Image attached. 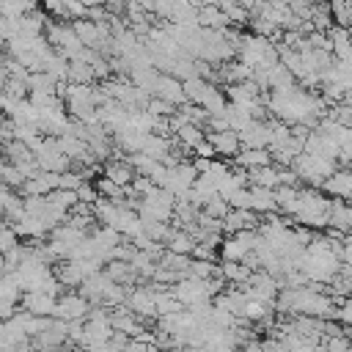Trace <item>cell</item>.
Masks as SVG:
<instances>
[{
  "instance_id": "4",
  "label": "cell",
  "mask_w": 352,
  "mask_h": 352,
  "mask_svg": "<svg viewBox=\"0 0 352 352\" xmlns=\"http://www.w3.org/2000/svg\"><path fill=\"white\" fill-rule=\"evenodd\" d=\"M239 135L242 148H270V124L267 121H250Z\"/></svg>"
},
{
  "instance_id": "8",
  "label": "cell",
  "mask_w": 352,
  "mask_h": 352,
  "mask_svg": "<svg viewBox=\"0 0 352 352\" xmlns=\"http://www.w3.org/2000/svg\"><path fill=\"white\" fill-rule=\"evenodd\" d=\"M322 190L330 192L336 201L352 198V170H336V173L322 184Z\"/></svg>"
},
{
  "instance_id": "9",
  "label": "cell",
  "mask_w": 352,
  "mask_h": 352,
  "mask_svg": "<svg viewBox=\"0 0 352 352\" xmlns=\"http://www.w3.org/2000/svg\"><path fill=\"white\" fill-rule=\"evenodd\" d=\"M250 212H256V214H272V212H278L275 190H264V187H253L250 184Z\"/></svg>"
},
{
  "instance_id": "20",
  "label": "cell",
  "mask_w": 352,
  "mask_h": 352,
  "mask_svg": "<svg viewBox=\"0 0 352 352\" xmlns=\"http://www.w3.org/2000/svg\"><path fill=\"white\" fill-rule=\"evenodd\" d=\"M228 212H231V206H228V201H226V198H220V195L209 198V201L201 206V214L214 217V220H226V217H228Z\"/></svg>"
},
{
  "instance_id": "11",
  "label": "cell",
  "mask_w": 352,
  "mask_h": 352,
  "mask_svg": "<svg viewBox=\"0 0 352 352\" xmlns=\"http://www.w3.org/2000/svg\"><path fill=\"white\" fill-rule=\"evenodd\" d=\"M236 165L250 173V170H258V168L272 165V154L267 148H242L239 157H236Z\"/></svg>"
},
{
  "instance_id": "3",
  "label": "cell",
  "mask_w": 352,
  "mask_h": 352,
  "mask_svg": "<svg viewBox=\"0 0 352 352\" xmlns=\"http://www.w3.org/2000/svg\"><path fill=\"white\" fill-rule=\"evenodd\" d=\"M154 96L162 99V102H168V104H173V107L187 102V96H184V82L176 80V77H170V74H160V80H157V85H154Z\"/></svg>"
},
{
  "instance_id": "14",
  "label": "cell",
  "mask_w": 352,
  "mask_h": 352,
  "mask_svg": "<svg viewBox=\"0 0 352 352\" xmlns=\"http://www.w3.org/2000/svg\"><path fill=\"white\" fill-rule=\"evenodd\" d=\"M248 176H250V184L253 187H264V190H278L280 187V168H275V165L250 170Z\"/></svg>"
},
{
  "instance_id": "21",
  "label": "cell",
  "mask_w": 352,
  "mask_h": 352,
  "mask_svg": "<svg viewBox=\"0 0 352 352\" xmlns=\"http://www.w3.org/2000/svg\"><path fill=\"white\" fill-rule=\"evenodd\" d=\"M322 346H324V352H349V349H352V338H349L346 333H341V336L324 338Z\"/></svg>"
},
{
  "instance_id": "23",
  "label": "cell",
  "mask_w": 352,
  "mask_h": 352,
  "mask_svg": "<svg viewBox=\"0 0 352 352\" xmlns=\"http://www.w3.org/2000/svg\"><path fill=\"white\" fill-rule=\"evenodd\" d=\"M341 324L352 327V297H346L344 302H338V316H336Z\"/></svg>"
},
{
  "instance_id": "19",
  "label": "cell",
  "mask_w": 352,
  "mask_h": 352,
  "mask_svg": "<svg viewBox=\"0 0 352 352\" xmlns=\"http://www.w3.org/2000/svg\"><path fill=\"white\" fill-rule=\"evenodd\" d=\"M176 138H179V143H182L187 151H192L198 143H204V140H206V138H204V126H195V124L182 126V129L176 132Z\"/></svg>"
},
{
  "instance_id": "6",
  "label": "cell",
  "mask_w": 352,
  "mask_h": 352,
  "mask_svg": "<svg viewBox=\"0 0 352 352\" xmlns=\"http://www.w3.org/2000/svg\"><path fill=\"white\" fill-rule=\"evenodd\" d=\"M212 146H214V154H220V157H231V160H236L239 157V151H242V143H239V135L234 132V129H223V132H209V138H206Z\"/></svg>"
},
{
  "instance_id": "1",
  "label": "cell",
  "mask_w": 352,
  "mask_h": 352,
  "mask_svg": "<svg viewBox=\"0 0 352 352\" xmlns=\"http://www.w3.org/2000/svg\"><path fill=\"white\" fill-rule=\"evenodd\" d=\"M91 302L80 294V292H66V294H60L58 297V305H55V319H60V322H82L88 314H91Z\"/></svg>"
},
{
  "instance_id": "5",
  "label": "cell",
  "mask_w": 352,
  "mask_h": 352,
  "mask_svg": "<svg viewBox=\"0 0 352 352\" xmlns=\"http://www.w3.org/2000/svg\"><path fill=\"white\" fill-rule=\"evenodd\" d=\"M258 226H261V220H258V214L250 212V209H231L228 217L223 220V231H228V234L258 231Z\"/></svg>"
},
{
  "instance_id": "15",
  "label": "cell",
  "mask_w": 352,
  "mask_h": 352,
  "mask_svg": "<svg viewBox=\"0 0 352 352\" xmlns=\"http://www.w3.org/2000/svg\"><path fill=\"white\" fill-rule=\"evenodd\" d=\"M195 236L192 234H187V231H182V228H176L173 234H170V239H168V250L170 253H176V256H190L192 258V250H195Z\"/></svg>"
},
{
  "instance_id": "2",
  "label": "cell",
  "mask_w": 352,
  "mask_h": 352,
  "mask_svg": "<svg viewBox=\"0 0 352 352\" xmlns=\"http://www.w3.org/2000/svg\"><path fill=\"white\" fill-rule=\"evenodd\" d=\"M22 305L30 316H38V319H52L55 316V305H58V297L47 294V292H25L22 297Z\"/></svg>"
},
{
  "instance_id": "10",
  "label": "cell",
  "mask_w": 352,
  "mask_h": 352,
  "mask_svg": "<svg viewBox=\"0 0 352 352\" xmlns=\"http://www.w3.org/2000/svg\"><path fill=\"white\" fill-rule=\"evenodd\" d=\"M327 228H336L341 234H349L352 231V204L333 201L330 204V223H327Z\"/></svg>"
},
{
  "instance_id": "16",
  "label": "cell",
  "mask_w": 352,
  "mask_h": 352,
  "mask_svg": "<svg viewBox=\"0 0 352 352\" xmlns=\"http://www.w3.org/2000/svg\"><path fill=\"white\" fill-rule=\"evenodd\" d=\"M209 88H212V82H206L204 77H190V80H184V96H187V104H198V107H201V102L206 99Z\"/></svg>"
},
{
  "instance_id": "13",
  "label": "cell",
  "mask_w": 352,
  "mask_h": 352,
  "mask_svg": "<svg viewBox=\"0 0 352 352\" xmlns=\"http://www.w3.org/2000/svg\"><path fill=\"white\" fill-rule=\"evenodd\" d=\"M220 275H223L226 283L248 286V280L253 278V270H248L242 261H223V264H220Z\"/></svg>"
},
{
  "instance_id": "17",
  "label": "cell",
  "mask_w": 352,
  "mask_h": 352,
  "mask_svg": "<svg viewBox=\"0 0 352 352\" xmlns=\"http://www.w3.org/2000/svg\"><path fill=\"white\" fill-rule=\"evenodd\" d=\"M104 275H107L113 283H121V286H126V283H132V280L138 278V272H135L132 264H126V261H107Z\"/></svg>"
},
{
  "instance_id": "7",
  "label": "cell",
  "mask_w": 352,
  "mask_h": 352,
  "mask_svg": "<svg viewBox=\"0 0 352 352\" xmlns=\"http://www.w3.org/2000/svg\"><path fill=\"white\" fill-rule=\"evenodd\" d=\"M104 176H107L116 187H121V190L132 187V182L138 179V173L132 170V165H129L126 160H110V162L104 165Z\"/></svg>"
},
{
  "instance_id": "22",
  "label": "cell",
  "mask_w": 352,
  "mask_h": 352,
  "mask_svg": "<svg viewBox=\"0 0 352 352\" xmlns=\"http://www.w3.org/2000/svg\"><path fill=\"white\" fill-rule=\"evenodd\" d=\"M327 38H330V44H333V50H336V47L352 41V30H349V28H341V25H333V28L327 30Z\"/></svg>"
},
{
  "instance_id": "24",
  "label": "cell",
  "mask_w": 352,
  "mask_h": 352,
  "mask_svg": "<svg viewBox=\"0 0 352 352\" xmlns=\"http://www.w3.org/2000/svg\"><path fill=\"white\" fill-rule=\"evenodd\" d=\"M192 151H195V157H198V160H214V146H212L209 140L198 143V146H195Z\"/></svg>"
},
{
  "instance_id": "18",
  "label": "cell",
  "mask_w": 352,
  "mask_h": 352,
  "mask_svg": "<svg viewBox=\"0 0 352 352\" xmlns=\"http://www.w3.org/2000/svg\"><path fill=\"white\" fill-rule=\"evenodd\" d=\"M297 198H300V187H278V190H275L278 212L294 217V212H297Z\"/></svg>"
},
{
  "instance_id": "12",
  "label": "cell",
  "mask_w": 352,
  "mask_h": 352,
  "mask_svg": "<svg viewBox=\"0 0 352 352\" xmlns=\"http://www.w3.org/2000/svg\"><path fill=\"white\" fill-rule=\"evenodd\" d=\"M55 280L60 283V286H82L85 283V272L80 270V264L77 261H63V264H58L55 270Z\"/></svg>"
}]
</instances>
